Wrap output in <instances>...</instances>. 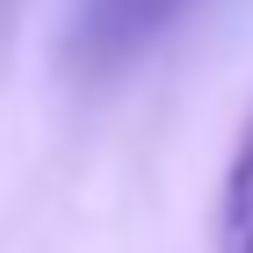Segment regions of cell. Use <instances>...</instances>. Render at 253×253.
<instances>
[{
  "mask_svg": "<svg viewBox=\"0 0 253 253\" xmlns=\"http://www.w3.org/2000/svg\"><path fill=\"white\" fill-rule=\"evenodd\" d=\"M195 7H203V0H73L65 51H73L80 73H123V65H137L159 37H174Z\"/></svg>",
  "mask_w": 253,
  "mask_h": 253,
  "instance_id": "cell-1",
  "label": "cell"
},
{
  "mask_svg": "<svg viewBox=\"0 0 253 253\" xmlns=\"http://www.w3.org/2000/svg\"><path fill=\"white\" fill-rule=\"evenodd\" d=\"M217 253H253V109L239 123V145L224 159V188H217Z\"/></svg>",
  "mask_w": 253,
  "mask_h": 253,
  "instance_id": "cell-2",
  "label": "cell"
}]
</instances>
